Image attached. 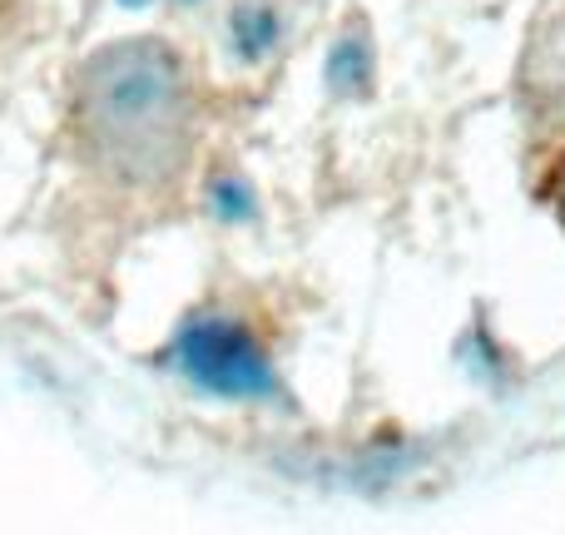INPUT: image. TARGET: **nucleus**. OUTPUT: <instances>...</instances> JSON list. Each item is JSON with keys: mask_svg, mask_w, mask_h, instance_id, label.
Segmentation results:
<instances>
[{"mask_svg": "<svg viewBox=\"0 0 565 535\" xmlns=\"http://www.w3.org/2000/svg\"><path fill=\"white\" fill-rule=\"evenodd\" d=\"M282 40V20L274 6H238L234 15H228V50H234L244 65H258V60H268L278 50Z\"/></svg>", "mask_w": 565, "mask_h": 535, "instance_id": "nucleus-3", "label": "nucleus"}, {"mask_svg": "<svg viewBox=\"0 0 565 535\" xmlns=\"http://www.w3.org/2000/svg\"><path fill=\"white\" fill-rule=\"evenodd\" d=\"M169 362L184 382L224 402H274L282 392L258 332L228 312H194L169 342Z\"/></svg>", "mask_w": 565, "mask_h": 535, "instance_id": "nucleus-2", "label": "nucleus"}, {"mask_svg": "<svg viewBox=\"0 0 565 535\" xmlns=\"http://www.w3.org/2000/svg\"><path fill=\"white\" fill-rule=\"evenodd\" d=\"M184 6H194V0H184Z\"/></svg>", "mask_w": 565, "mask_h": 535, "instance_id": "nucleus-8", "label": "nucleus"}, {"mask_svg": "<svg viewBox=\"0 0 565 535\" xmlns=\"http://www.w3.org/2000/svg\"><path fill=\"white\" fill-rule=\"evenodd\" d=\"M551 204H556V214H561V224H565V159H561L556 179H551Z\"/></svg>", "mask_w": 565, "mask_h": 535, "instance_id": "nucleus-6", "label": "nucleus"}, {"mask_svg": "<svg viewBox=\"0 0 565 535\" xmlns=\"http://www.w3.org/2000/svg\"><path fill=\"white\" fill-rule=\"evenodd\" d=\"M119 6H135L139 10V6H149V0H119Z\"/></svg>", "mask_w": 565, "mask_h": 535, "instance_id": "nucleus-7", "label": "nucleus"}, {"mask_svg": "<svg viewBox=\"0 0 565 535\" xmlns=\"http://www.w3.org/2000/svg\"><path fill=\"white\" fill-rule=\"evenodd\" d=\"M75 129L89 164L119 184H164L194 145V85L164 40H119L75 79Z\"/></svg>", "mask_w": 565, "mask_h": 535, "instance_id": "nucleus-1", "label": "nucleus"}, {"mask_svg": "<svg viewBox=\"0 0 565 535\" xmlns=\"http://www.w3.org/2000/svg\"><path fill=\"white\" fill-rule=\"evenodd\" d=\"M372 79V50L362 35H348L332 45L328 55V85L338 89V95H362Z\"/></svg>", "mask_w": 565, "mask_h": 535, "instance_id": "nucleus-4", "label": "nucleus"}, {"mask_svg": "<svg viewBox=\"0 0 565 535\" xmlns=\"http://www.w3.org/2000/svg\"><path fill=\"white\" fill-rule=\"evenodd\" d=\"M209 214L224 218V224H248V218H258L254 184H248L244 174H234V169L214 174V179H209Z\"/></svg>", "mask_w": 565, "mask_h": 535, "instance_id": "nucleus-5", "label": "nucleus"}]
</instances>
